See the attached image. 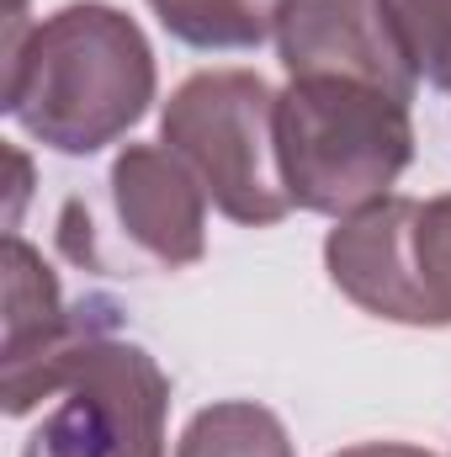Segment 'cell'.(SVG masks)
Listing matches in <instances>:
<instances>
[{
	"label": "cell",
	"mask_w": 451,
	"mask_h": 457,
	"mask_svg": "<svg viewBox=\"0 0 451 457\" xmlns=\"http://www.w3.org/2000/svg\"><path fill=\"white\" fill-rule=\"evenodd\" d=\"M154 102V48L107 0H75L32 21L5 16V117L59 149L96 154Z\"/></svg>",
	"instance_id": "1"
},
{
	"label": "cell",
	"mask_w": 451,
	"mask_h": 457,
	"mask_svg": "<svg viewBox=\"0 0 451 457\" xmlns=\"http://www.w3.org/2000/svg\"><path fill=\"white\" fill-rule=\"evenodd\" d=\"M287 0H149L160 27L202 54H250L276 37V16Z\"/></svg>",
	"instance_id": "9"
},
{
	"label": "cell",
	"mask_w": 451,
	"mask_h": 457,
	"mask_svg": "<svg viewBox=\"0 0 451 457\" xmlns=\"http://www.w3.org/2000/svg\"><path fill=\"white\" fill-rule=\"evenodd\" d=\"M16 11H27V0H5V16H16Z\"/></svg>",
	"instance_id": "14"
},
{
	"label": "cell",
	"mask_w": 451,
	"mask_h": 457,
	"mask_svg": "<svg viewBox=\"0 0 451 457\" xmlns=\"http://www.w3.org/2000/svg\"><path fill=\"white\" fill-rule=\"evenodd\" d=\"M335 457H436V453L409 447V442H356V447H340Z\"/></svg>",
	"instance_id": "12"
},
{
	"label": "cell",
	"mask_w": 451,
	"mask_h": 457,
	"mask_svg": "<svg viewBox=\"0 0 451 457\" xmlns=\"http://www.w3.org/2000/svg\"><path fill=\"white\" fill-rule=\"evenodd\" d=\"M324 271L340 293L414 330L451 325V192L441 197H382L324 234Z\"/></svg>",
	"instance_id": "4"
},
{
	"label": "cell",
	"mask_w": 451,
	"mask_h": 457,
	"mask_svg": "<svg viewBox=\"0 0 451 457\" xmlns=\"http://www.w3.org/2000/svg\"><path fill=\"white\" fill-rule=\"evenodd\" d=\"M271 43L287 80L335 75L377 86L398 102H414L420 91V70L398 43L382 0H287Z\"/></svg>",
	"instance_id": "7"
},
{
	"label": "cell",
	"mask_w": 451,
	"mask_h": 457,
	"mask_svg": "<svg viewBox=\"0 0 451 457\" xmlns=\"http://www.w3.org/2000/svg\"><path fill=\"white\" fill-rule=\"evenodd\" d=\"M21 203H27V154L11 149V219H5V234H16V224H21Z\"/></svg>",
	"instance_id": "13"
},
{
	"label": "cell",
	"mask_w": 451,
	"mask_h": 457,
	"mask_svg": "<svg viewBox=\"0 0 451 457\" xmlns=\"http://www.w3.org/2000/svg\"><path fill=\"white\" fill-rule=\"evenodd\" d=\"M176 457H298L276 410L255 399H218L197 410L176 442Z\"/></svg>",
	"instance_id": "10"
},
{
	"label": "cell",
	"mask_w": 451,
	"mask_h": 457,
	"mask_svg": "<svg viewBox=\"0 0 451 457\" xmlns=\"http://www.w3.org/2000/svg\"><path fill=\"white\" fill-rule=\"evenodd\" d=\"M107 181L122 234L154 266L181 271L208 255V192L170 144H122Z\"/></svg>",
	"instance_id": "8"
},
{
	"label": "cell",
	"mask_w": 451,
	"mask_h": 457,
	"mask_svg": "<svg viewBox=\"0 0 451 457\" xmlns=\"http://www.w3.org/2000/svg\"><path fill=\"white\" fill-rule=\"evenodd\" d=\"M96 336L64 303L53 266L21 234H5V415L21 420L48 404Z\"/></svg>",
	"instance_id": "6"
},
{
	"label": "cell",
	"mask_w": 451,
	"mask_h": 457,
	"mask_svg": "<svg viewBox=\"0 0 451 457\" xmlns=\"http://www.w3.org/2000/svg\"><path fill=\"white\" fill-rule=\"evenodd\" d=\"M425 86L451 91V0H382Z\"/></svg>",
	"instance_id": "11"
},
{
	"label": "cell",
	"mask_w": 451,
	"mask_h": 457,
	"mask_svg": "<svg viewBox=\"0 0 451 457\" xmlns=\"http://www.w3.org/2000/svg\"><path fill=\"white\" fill-rule=\"evenodd\" d=\"M170 144L202 181L208 203L244 228H271L292 213L276 160V91L255 70H197L160 112Z\"/></svg>",
	"instance_id": "3"
},
{
	"label": "cell",
	"mask_w": 451,
	"mask_h": 457,
	"mask_svg": "<svg viewBox=\"0 0 451 457\" xmlns=\"http://www.w3.org/2000/svg\"><path fill=\"white\" fill-rule=\"evenodd\" d=\"M170 378L138 341L96 336L48 399L21 457H165Z\"/></svg>",
	"instance_id": "5"
},
{
	"label": "cell",
	"mask_w": 451,
	"mask_h": 457,
	"mask_svg": "<svg viewBox=\"0 0 451 457\" xmlns=\"http://www.w3.org/2000/svg\"><path fill=\"white\" fill-rule=\"evenodd\" d=\"M276 160L292 208L350 219L393 197L414 160L409 102L335 75H303L276 91Z\"/></svg>",
	"instance_id": "2"
}]
</instances>
